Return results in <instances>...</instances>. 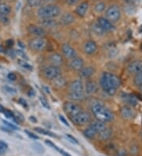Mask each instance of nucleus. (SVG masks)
<instances>
[{
  "label": "nucleus",
  "instance_id": "nucleus-1",
  "mask_svg": "<svg viewBox=\"0 0 142 156\" xmlns=\"http://www.w3.org/2000/svg\"><path fill=\"white\" fill-rule=\"evenodd\" d=\"M122 82L120 78L115 74L104 72L100 79V85L102 89L109 95H115L117 89L120 87Z\"/></svg>",
  "mask_w": 142,
  "mask_h": 156
},
{
  "label": "nucleus",
  "instance_id": "nucleus-2",
  "mask_svg": "<svg viewBox=\"0 0 142 156\" xmlns=\"http://www.w3.org/2000/svg\"><path fill=\"white\" fill-rule=\"evenodd\" d=\"M92 112L99 121L104 122H111L113 120L114 114L109 109L107 108L102 103L97 102L93 103L91 107Z\"/></svg>",
  "mask_w": 142,
  "mask_h": 156
},
{
  "label": "nucleus",
  "instance_id": "nucleus-3",
  "mask_svg": "<svg viewBox=\"0 0 142 156\" xmlns=\"http://www.w3.org/2000/svg\"><path fill=\"white\" fill-rule=\"evenodd\" d=\"M37 14L40 19L55 18L60 14V8L56 5L50 4V5L40 7L37 11Z\"/></svg>",
  "mask_w": 142,
  "mask_h": 156
},
{
  "label": "nucleus",
  "instance_id": "nucleus-4",
  "mask_svg": "<svg viewBox=\"0 0 142 156\" xmlns=\"http://www.w3.org/2000/svg\"><path fill=\"white\" fill-rule=\"evenodd\" d=\"M71 122L76 126H82L89 123L91 121V115L89 112L86 111H81L78 114L73 117H70Z\"/></svg>",
  "mask_w": 142,
  "mask_h": 156
},
{
  "label": "nucleus",
  "instance_id": "nucleus-5",
  "mask_svg": "<svg viewBox=\"0 0 142 156\" xmlns=\"http://www.w3.org/2000/svg\"><path fill=\"white\" fill-rule=\"evenodd\" d=\"M47 45V41L44 37H36L30 40L28 43L29 48L34 51H44Z\"/></svg>",
  "mask_w": 142,
  "mask_h": 156
},
{
  "label": "nucleus",
  "instance_id": "nucleus-6",
  "mask_svg": "<svg viewBox=\"0 0 142 156\" xmlns=\"http://www.w3.org/2000/svg\"><path fill=\"white\" fill-rule=\"evenodd\" d=\"M106 18L111 22H116L121 18V12L119 8L116 6H111L106 10Z\"/></svg>",
  "mask_w": 142,
  "mask_h": 156
},
{
  "label": "nucleus",
  "instance_id": "nucleus-7",
  "mask_svg": "<svg viewBox=\"0 0 142 156\" xmlns=\"http://www.w3.org/2000/svg\"><path fill=\"white\" fill-rule=\"evenodd\" d=\"M62 73L60 67L55 66H48L43 69V74L48 80H53L54 78L59 76Z\"/></svg>",
  "mask_w": 142,
  "mask_h": 156
},
{
  "label": "nucleus",
  "instance_id": "nucleus-8",
  "mask_svg": "<svg viewBox=\"0 0 142 156\" xmlns=\"http://www.w3.org/2000/svg\"><path fill=\"white\" fill-rule=\"evenodd\" d=\"M63 111L67 115H69L70 117H73L81 112L82 108L79 105H78L74 102H66L63 104Z\"/></svg>",
  "mask_w": 142,
  "mask_h": 156
},
{
  "label": "nucleus",
  "instance_id": "nucleus-9",
  "mask_svg": "<svg viewBox=\"0 0 142 156\" xmlns=\"http://www.w3.org/2000/svg\"><path fill=\"white\" fill-rule=\"evenodd\" d=\"M83 50L87 55H93L97 51V44L95 42L94 40H87L86 42L84 44Z\"/></svg>",
  "mask_w": 142,
  "mask_h": 156
},
{
  "label": "nucleus",
  "instance_id": "nucleus-10",
  "mask_svg": "<svg viewBox=\"0 0 142 156\" xmlns=\"http://www.w3.org/2000/svg\"><path fill=\"white\" fill-rule=\"evenodd\" d=\"M28 32L36 37H44L46 36V31L41 26L30 25L28 27Z\"/></svg>",
  "mask_w": 142,
  "mask_h": 156
},
{
  "label": "nucleus",
  "instance_id": "nucleus-11",
  "mask_svg": "<svg viewBox=\"0 0 142 156\" xmlns=\"http://www.w3.org/2000/svg\"><path fill=\"white\" fill-rule=\"evenodd\" d=\"M62 52L64 57L67 59H72L77 57V52L69 44H63L62 45Z\"/></svg>",
  "mask_w": 142,
  "mask_h": 156
},
{
  "label": "nucleus",
  "instance_id": "nucleus-12",
  "mask_svg": "<svg viewBox=\"0 0 142 156\" xmlns=\"http://www.w3.org/2000/svg\"><path fill=\"white\" fill-rule=\"evenodd\" d=\"M84 66H85L84 60L82 58L79 57H75L70 59V62H69V67L74 71H80L83 68Z\"/></svg>",
  "mask_w": 142,
  "mask_h": 156
},
{
  "label": "nucleus",
  "instance_id": "nucleus-13",
  "mask_svg": "<svg viewBox=\"0 0 142 156\" xmlns=\"http://www.w3.org/2000/svg\"><path fill=\"white\" fill-rule=\"evenodd\" d=\"M127 70L131 74L142 73V61H133L129 63Z\"/></svg>",
  "mask_w": 142,
  "mask_h": 156
},
{
  "label": "nucleus",
  "instance_id": "nucleus-14",
  "mask_svg": "<svg viewBox=\"0 0 142 156\" xmlns=\"http://www.w3.org/2000/svg\"><path fill=\"white\" fill-rule=\"evenodd\" d=\"M122 99L127 106H129V107H136L137 105L138 104V99L133 94H122Z\"/></svg>",
  "mask_w": 142,
  "mask_h": 156
},
{
  "label": "nucleus",
  "instance_id": "nucleus-15",
  "mask_svg": "<svg viewBox=\"0 0 142 156\" xmlns=\"http://www.w3.org/2000/svg\"><path fill=\"white\" fill-rule=\"evenodd\" d=\"M120 114H121V116L124 119L130 120V119L133 118V117L135 116V112L132 109V107L126 105V106H123L120 109Z\"/></svg>",
  "mask_w": 142,
  "mask_h": 156
},
{
  "label": "nucleus",
  "instance_id": "nucleus-16",
  "mask_svg": "<svg viewBox=\"0 0 142 156\" xmlns=\"http://www.w3.org/2000/svg\"><path fill=\"white\" fill-rule=\"evenodd\" d=\"M84 90H85V95H91L96 93L98 91V86H97L96 83L93 80H88L85 84Z\"/></svg>",
  "mask_w": 142,
  "mask_h": 156
},
{
  "label": "nucleus",
  "instance_id": "nucleus-17",
  "mask_svg": "<svg viewBox=\"0 0 142 156\" xmlns=\"http://www.w3.org/2000/svg\"><path fill=\"white\" fill-rule=\"evenodd\" d=\"M97 24L104 29L105 32H109L112 31L115 29V26L113 25L110 21H108L106 17H99L97 20Z\"/></svg>",
  "mask_w": 142,
  "mask_h": 156
},
{
  "label": "nucleus",
  "instance_id": "nucleus-18",
  "mask_svg": "<svg viewBox=\"0 0 142 156\" xmlns=\"http://www.w3.org/2000/svg\"><path fill=\"white\" fill-rule=\"evenodd\" d=\"M48 61L52 66L60 67L63 65V58L61 55L58 53H52L48 56Z\"/></svg>",
  "mask_w": 142,
  "mask_h": 156
},
{
  "label": "nucleus",
  "instance_id": "nucleus-19",
  "mask_svg": "<svg viewBox=\"0 0 142 156\" xmlns=\"http://www.w3.org/2000/svg\"><path fill=\"white\" fill-rule=\"evenodd\" d=\"M51 82H52V85L58 89L65 88L67 85V81H66V78L62 75H59L54 78L53 80H51Z\"/></svg>",
  "mask_w": 142,
  "mask_h": 156
},
{
  "label": "nucleus",
  "instance_id": "nucleus-20",
  "mask_svg": "<svg viewBox=\"0 0 142 156\" xmlns=\"http://www.w3.org/2000/svg\"><path fill=\"white\" fill-rule=\"evenodd\" d=\"M69 88L71 92H83L84 84L81 80H75L70 83Z\"/></svg>",
  "mask_w": 142,
  "mask_h": 156
},
{
  "label": "nucleus",
  "instance_id": "nucleus-21",
  "mask_svg": "<svg viewBox=\"0 0 142 156\" xmlns=\"http://www.w3.org/2000/svg\"><path fill=\"white\" fill-rule=\"evenodd\" d=\"M89 10V3L87 2H82L75 9V13L81 17H84Z\"/></svg>",
  "mask_w": 142,
  "mask_h": 156
},
{
  "label": "nucleus",
  "instance_id": "nucleus-22",
  "mask_svg": "<svg viewBox=\"0 0 142 156\" xmlns=\"http://www.w3.org/2000/svg\"><path fill=\"white\" fill-rule=\"evenodd\" d=\"M79 73L80 77L82 79H87V78L91 77L95 73V69L92 66H87V67H83L80 71Z\"/></svg>",
  "mask_w": 142,
  "mask_h": 156
},
{
  "label": "nucleus",
  "instance_id": "nucleus-23",
  "mask_svg": "<svg viewBox=\"0 0 142 156\" xmlns=\"http://www.w3.org/2000/svg\"><path fill=\"white\" fill-rule=\"evenodd\" d=\"M40 24L42 28H47V29H53L58 25V21L55 20V18L50 19H41Z\"/></svg>",
  "mask_w": 142,
  "mask_h": 156
},
{
  "label": "nucleus",
  "instance_id": "nucleus-24",
  "mask_svg": "<svg viewBox=\"0 0 142 156\" xmlns=\"http://www.w3.org/2000/svg\"><path fill=\"white\" fill-rule=\"evenodd\" d=\"M75 18L70 13H64L60 18V23L63 25H70L74 22Z\"/></svg>",
  "mask_w": 142,
  "mask_h": 156
},
{
  "label": "nucleus",
  "instance_id": "nucleus-25",
  "mask_svg": "<svg viewBox=\"0 0 142 156\" xmlns=\"http://www.w3.org/2000/svg\"><path fill=\"white\" fill-rule=\"evenodd\" d=\"M112 136V130L109 128H106L104 131L99 133V140L101 141H106L110 139Z\"/></svg>",
  "mask_w": 142,
  "mask_h": 156
},
{
  "label": "nucleus",
  "instance_id": "nucleus-26",
  "mask_svg": "<svg viewBox=\"0 0 142 156\" xmlns=\"http://www.w3.org/2000/svg\"><path fill=\"white\" fill-rule=\"evenodd\" d=\"M85 92H71L70 91L68 94V98L72 101H81L85 98Z\"/></svg>",
  "mask_w": 142,
  "mask_h": 156
},
{
  "label": "nucleus",
  "instance_id": "nucleus-27",
  "mask_svg": "<svg viewBox=\"0 0 142 156\" xmlns=\"http://www.w3.org/2000/svg\"><path fill=\"white\" fill-rule=\"evenodd\" d=\"M83 134L85 135V137H87L89 139H93V138H94L98 133H97L96 131L95 130L94 128L92 126V125H90L87 129H85L84 130Z\"/></svg>",
  "mask_w": 142,
  "mask_h": 156
},
{
  "label": "nucleus",
  "instance_id": "nucleus-28",
  "mask_svg": "<svg viewBox=\"0 0 142 156\" xmlns=\"http://www.w3.org/2000/svg\"><path fill=\"white\" fill-rule=\"evenodd\" d=\"M92 126L95 129V130L96 131L97 133H100V132L104 131L105 129H106V124L105 122H102V121H97V122H94V123L91 124Z\"/></svg>",
  "mask_w": 142,
  "mask_h": 156
},
{
  "label": "nucleus",
  "instance_id": "nucleus-29",
  "mask_svg": "<svg viewBox=\"0 0 142 156\" xmlns=\"http://www.w3.org/2000/svg\"><path fill=\"white\" fill-rule=\"evenodd\" d=\"M92 30H93V33H95L96 36H104V35L105 34V33H106V32H105V31H104L97 23L96 24H94V25H93V27H92Z\"/></svg>",
  "mask_w": 142,
  "mask_h": 156
},
{
  "label": "nucleus",
  "instance_id": "nucleus-30",
  "mask_svg": "<svg viewBox=\"0 0 142 156\" xmlns=\"http://www.w3.org/2000/svg\"><path fill=\"white\" fill-rule=\"evenodd\" d=\"M11 8L6 3H0V14L8 15L10 13Z\"/></svg>",
  "mask_w": 142,
  "mask_h": 156
},
{
  "label": "nucleus",
  "instance_id": "nucleus-31",
  "mask_svg": "<svg viewBox=\"0 0 142 156\" xmlns=\"http://www.w3.org/2000/svg\"><path fill=\"white\" fill-rule=\"evenodd\" d=\"M27 4L30 7H41L43 5V0H27Z\"/></svg>",
  "mask_w": 142,
  "mask_h": 156
},
{
  "label": "nucleus",
  "instance_id": "nucleus-32",
  "mask_svg": "<svg viewBox=\"0 0 142 156\" xmlns=\"http://www.w3.org/2000/svg\"><path fill=\"white\" fill-rule=\"evenodd\" d=\"M45 143H46V144H47V145H48V146L51 147H53L54 149H55V150H57V151H59V152L61 153V154H62V155H63V156H71V155H70V154H69L68 153L66 152L65 151L61 150V149H59V147H58L55 146V145L54 144L52 143V142H51V141L48 140H46Z\"/></svg>",
  "mask_w": 142,
  "mask_h": 156
},
{
  "label": "nucleus",
  "instance_id": "nucleus-33",
  "mask_svg": "<svg viewBox=\"0 0 142 156\" xmlns=\"http://www.w3.org/2000/svg\"><path fill=\"white\" fill-rule=\"evenodd\" d=\"M94 10H95V11L98 13H103L104 10H106V5H105V3H104V2H97V3L95 5Z\"/></svg>",
  "mask_w": 142,
  "mask_h": 156
},
{
  "label": "nucleus",
  "instance_id": "nucleus-34",
  "mask_svg": "<svg viewBox=\"0 0 142 156\" xmlns=\"http://www.w3.org/2000/svg\"><path fill=\"white\" fill-rule=\"evenodd\" d=\"M2 112H3L4 115H5L6 118H9V119H11V120H13V122H15V123H18V122L16 120L15 117H14V113L12 112L11 111H9V110L6 109V110H3V111H2Z\"/></svg>",
  "mask_w": 142,
  "mask_h": 156
},
{
  "label": "nucleus",
  "instance_id": "nucleus-35",
  "mask_svg": "<svg viewBox=\"0 0 142 156\" xmlns=\"http://www.w3.org/2000/svg\"><path fill=\"white\" fill-rule=\"evenodd\" d=\"M35 131L36 133H41V134H44V135L46 136H52V137H55L56 136L55 135L54 133H51L50 131H47V130L44 129H41V128H35Z\"/></svg>",
  "mask_w": 142,
  "mask_h": 156
},
{
  "label": "nucleus",
  "instance_id": "nucleus-36",
  "mask_svg": "<svg viewBox=\"0 0 142 156\" xmlns=\"http://www.w3.org/2000/svg\"><path fill=\"white\" fill-rule=\"evenodd\" d=\"M133 83L137 87H141L142 86V73H137L135 74L133 78Z\"/></svg>",
  "mask_w": 142,
  "mask_h": 156
},
{
  "label": "nucleus",
  "instance_id": "nucleus-37",
  "mask_svg": "<svg viewBox=\"0 0 142 156\" xmlns=\"http://www.w3.org/2000/svg\"><path fill=\"white\" fill-rule=\"evenodd\" d=\"M8 149V144L4 141H0V155H2L6 153Z\"/></svg>",
  "mask_w": 142,
  "mask_h": 156
},
{
  "label": "nucleus",
  "instance_id": "nucleus-38",
  "mask_svg": "<svg viewBox=\"0 0 142 156\" xmlns=\"http://www.w3.org/2000/svg\"><path fill=\"white\" fill-rule=\"evenodd\" d=\"M18 64L21 66V67L25 68V69H28V70H32V66H31L30 64L27 63L26 62H25L24 60H20V61H18Z\"/></svg>",
  "mask_w": 142,
  "mask_h": 156
},
{
  "label": "nucleus",
  "instance_id": "nucleus-39",
  "mask_svg": "<svg viewBox=\"0 0 142 156\" xmlns=\"http://www.w3.org/2000/svg\"><path fill=\"white\" fill-rule=\"evenodd\" d=\"M0 22L2 23L3 25H9V18L8 15H3L0 14Z\"/></svg>",
  "mask_w": 142,
  "mask_h": 156
},
{
  "label": "nucleus",
  "instance_id": "nucleus-40",
  "mask_svg": "<svg viewBox=\"0 0 142 156\" xmlns=\"http://www.w3.org/2000/svg\"><path fill=\"white\" fill-rule=\"evenodd\" d=\"M40 101L43 107H45V108L47 109H50L49 103H48V102H47V100L45 99V98L43 97V96H40Z\"/></svg>",
  "mask_w": 142,
  "mask_h": 156
},
{
  "label": "nucleus",
  "instance_id": "nucleus-41",
  "mask_svg": "<svg viewBox=\"0 0 142 156\" xmlns=\"http://www.w3.org/2000/svg\"><path fill=\"white\" fill-rule=\"evenodd\" d=\"M3 123L5 126H7V128H9V129L11 130H17L18 129V128L15 126V125H13V124L10 123V122H7V121H3Z\"/></svg>",
  "mask_w": 142,
  "mask_h": 156
},
{
  "label": "nucleus",
  "instance_id": "nucleus-42",
  "mask_svg": "<svg viewBox=\"0 0 142 156\" xmlns=\"http://www.w3.org/2000/svg\"><path fill=\"white\" fill-rule=\"evenodd\" d=\"M32 147H33V148L36 151V152H38V153L44 152V148L42 147V146L40 144L35 143L34 144L32 145Z\"/></svg>",
  "mask_w": 142,
  "mask_h": 156
},
{
  "label": "nucleus",
  "instance_id": "nucleus-43",
  "mask_svg": "<svg viewBox=\"0 0 142 156\" xmlns=\"http://www.w3.org/2000/svg\"><path fill=\"white\" fill-rule=\"evenodd\" d=\"M4 89H5V91H6V92H8V93L9 94H15L16 92H17L15 88L9 87V86H5V87H4Z\"/></svg>",
  "mask_w": 142,
  "mask_h": 156
},
{
  "label": "nucleus",
  "instance_id": "nucleus-44",
  "mask_svg": "<svg viewBox=\"0 0 142 156\" xmlns=\"http://www.w3.org/2000/svg\"><path fill=\"white\" fill-rule=\"evenodd\" d=\"M66 137H67V139H68L71 143L75 144H78V140L76 139V138H74V137L73 136L70 135V134H66Z\"/></svg>",
  "mask_w": 142,
  "mask_h": 156
},
{
  "label": "nucleus",
  "instance_id": "nucleus-45",
  "mask_svg": "<svg viewBox=\"0 0 142 156\" xmlns=\"http://www.w3.org/2000/svg\"><path fill=\"white\" fill-rule=\"evenodd\" d=\"M14 117H15L16 120L17 122H23V121L25 120V118L24 117L22 116V114H21L20 113H14Z\"/></svg>",
  "mask_w": 142,
  "mask_h": 156
},
{
  "label": "nucleus",
  "instance_id": "nucleus-46",
  "mask_svg": "<svg viewBox=\"0 0 142 156\" xmlns=\"http://www.w3.org/2000/svg\"><path fill=\"white\" fill-rule=\"evenodd\" d=\"M13 45H14V41L13 39H9L6 41V46L8 48H11Z\"/></svg>",
  "mask_w": 142,
  "mask_h": 156
},
{
  "label": "nucleus",
  "instance_id": "nucleus-47",
  "mask_svg": "<svg viewBox=\"0 0 142 156\" xmlns=\"http://www.w3.org/2000/svg\"><path fill=\"white\" fill-rule=\"evenodd\" d=\"M7 77L9 80L13 81V80H15L16 79H17V75H16L14 73H9V74L7 75Z\"/></svg>",
  "mask_w": 142,
  "mask_h": 156
},
{
  "label": "nucleus",
  "instance_id": "nucleus-48",
  "mask_svg": "<svg viewBox=\"0 0 142 156\" xmlns=\"http://www.w3.org/2000/svg\"><path fill=\"white\" fill-rule=\"evenodd\" d=\"M25 133H26L27 135L30 137V138H32V139H33V140H38V139H39V136H36V135H35V134L32 133H30V132H28V131H26Z\"/></svg>",
  "mask_w": 142,
  "mask_h": 156
},
{
  "label": "nucleus",
  "instance_id": "nucleus-49",
  "mask_svg": "<svg viewBox=\"0 0 142 156\" xmlns=\"http://www.w3.org/2000/svg\"><path fill=\"white\" fill-rule=\"evenodd\" d=\"M80 2V0H66V3L70 6H74Z\"/></svg>",
  "mask_w": 142,
  "mask_h": 156
},
{
  "label": "nucleus",
  "instance_id": "nucleus-50",
  "mask_svg": "<svg viewBox=\"0 0 142 156\" xmlns=\"http://www.w3.org/2000/svg\"><path fill=\"white\" fill-rule=\"evenodd\" d=\"M16 52H17V53H16V54H17V55H18L19 56H21V57L22 58H23L22 60H24V59H27V58H27V56L25 55V54L24 53V52H23V51H16Z\"/></svg>",
  "mask_w": 142,
  "mask_h": 156
},
{
  "label": "nucleus",
  "instance_id": "nucleus-51",
  "mask_svg": "<svg viewBox=\"0 0 142 156\" xmlns=\"http://www.w3.org/2000/svg\"><path fill=\"white\" fill-rule=\"evenodd\" d=\"M59 119H60L61 122H63V123L64 124V125H66V126H70V125H69L68 122H67V121H66V118H64V117L62 116V115H59Z\"/></svg>",
  "mask_w": 142,
  "mask_h": 156
},
{
  "label": "nucleus",
  "instance_id": "nucleus-52",
  "mask_svg": "<svg viewBox=\"0 0 142 156\" xmlns=\"http://www.w3.org/2000/svg\"><path fill=\"white\" fill-rule=\"evenodd\" d=\"M117 156H126V151L125 150L122 149V150H120L118 152Z\"/></svg>",
  "mask_w": 142,
  "mask_h": 156
},
{
  "label": "nucleus",
  "instance_id": "nucleus-53",
  "mask_svg": "<svg viewBox=\"0 0 142 156\" xmlns=\"http://www.w3.org/2000/svg\"><path fill=\"white\" fill-rule=\"evenodd\" d=\"M19 103H21V104L22 105L23 107H27L26 101H25L24 99H19Z\"/></svg>",
  "mask_w": 142,
  "mask_h": 156
},
{
  "label": "nucleus",
  "instance_id": "nucleus-54",
  "mask_svg": "<svg viewBox=\"0 0 142 156\" xmlns=\"http://www.w3.org/2000/svg\"><path fill=\"white\" fill-rule=\"evenodd\" d=\"M28 96H30V97H32V96H34L35 95V91H33V90H29V91L28 92Z\"/></svg>",
  "mask_w": 142,
  "mask_h": 156
},
{
  "label": "nucleus",
  "instance_id": "nucleus-55",
  "mask_svg": "<svg viewBox=\"0 0 142 156\" xmlns=\"http://www.w3.org/2000/svg\"><path fill=\"white\" fill-rule=\"evenodd\" d=\"M29 120H30L31 122H32V123H36V122H37V120H36V118H35L33 116H31L30 118H29Z\"/></svg>",
  "mask_w": 142,
  "mask_h": 156
},
{
  "label": "nucleus",
  "instance_id": "nucleus-56",
  "mask_svg": "<svg viewBox=\"0 0 142 156\" xmlns=\"http://www.w3.org/2000/svg\"><path fill=\"white\" fill-rule=\"evenodd\" d=\"M43 88L45 90V92H47V93H50V90H49V88H47V87H46V86H44V87H43Z\"/></svg>",
  "mask_w": 142,
  "mask_h": 156
},
{
  "label": "nucleus",
  "instance_id": "nucleus-57",
  "mask_svg": "<svg viewBox=\"0 0 142 156\" xmlns=\"http://www.w3.org/2000/svg\"><path fill=\"white\" fill-rule=\"evenodd\" d=\"M3 51H4L3 47H2V46L0 44V53H2V52H3Z\"/></svg>",
  "mask_w": 142,
  "mask_h": 156
},
{
  "label": "nucleus",
  "instance_id": "nucleus-58",
  "mask_svg": "<svg viewBox=\"0 0 142 156\" xmlns=\"http://www.w3.org/2000/svg\"><path fill=\"white\" fill-rule=\"evenodd\" d=\"M19 44H20V46H21V48H25V46L22 45L21 42H19Z\"/></svg>",
  "mask_w": 142,
  "mask_h": 156
},
{
  "label": "nucleus",
  "instance_id": "nucleus-59",
  "mask_svg": "<svg viewBox=\"0 0 142 156\" xmlns=\"http://www.w3.org/2000/svg\"><path fill=\"white\" fill-rule=\"evenodd\" d=\"M3 110H4V109L2 108V106H0V112H2V111H3Z\"/></svg>",
  "mask_w": 142,
  "mask_h": 156
},
{
  "label": "nucleus",
  "instance_id": "nucleus-60",
  "mask_svg": "<svg viewBox=\"0 0 142 156\" xmlns=\"http://www.w3.org/2000/svg\"><path fill=\"white\" fill-rule=\"evenodd\" d=\"M46 1H47V2H52L54 0H46Z\"/></svg>",
  "mask_w": 142,
  "mask_h": 156
},
{
  "label": "nucleus",
  "instance_id": "nucleus-61",
  "mask_svg": "<svg viewBox=\"0 0 142 156\" xmlns=\"http://www.w3.org/2000/svg\"><path fill=\"white\" fill-rule=\"evenodd\" d=\"M140 91H141V92H142V86L141 87H140Z\"/></svg>",
  "mask_w": 142,
  "mask_h": 156
},
{
  "label": "nucleus",
  "instance_id": "nucleus-62",
  "mask_svg": "<svg viewBox=\"0 0 142 156\" xmlns=\"http://www.w3.org/2000/svg\"><path fill=\"white\" fill-rule=\"evenodd\" d=\"M92 1H98V0H92Z\"/></svg>",
  "mask_w": 142,
  "mask_h": 156
},
{
  "label": "nucleus",
  "instance_id": "nucleus-63",
  "mask_svg": "<svg viewBox=\"0 0 142 156\" xmlns=\"http://www.w3.org/2000/svg\"><path fill=\"white\" fill-rule=\"evenodd\" d=\"M141 138H142V132H141Z\"/></svg>",
  "mask_w": 142,
  "mask_h": 156
},
{
  "label": "nucleus",
  "instance_id": "nucleus-64",
  "mask_svg": "<svg viewBox=\"0 0 142 156\" xmlns=\"http://www.w3.org/2000/svg\"><path fill=\"white\" fill-rule=\"evenodd\" d=\"M0 1H1V0H0Z\"/></svg>",
  "mask_w": 142,
  "mask_h": 156
}]
</instances>
